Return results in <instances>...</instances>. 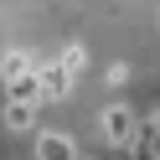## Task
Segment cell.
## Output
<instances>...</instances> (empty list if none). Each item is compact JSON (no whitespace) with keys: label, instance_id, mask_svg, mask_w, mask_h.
<instances>
[{"label":"cell","instance_id":"6","mask_svg":"<svg viewBox=\"0 0 160 160\" xmlns=\"http://www.w3.org/2000/svg\"><path fill=\"white\" fill-rule=\"evenodd\" d=\"M134 160H160V155H155V150H145V145H139V150H134Z\"/></svg>","mask_w":160,"mask_h":160},{"label":"cell","instance_id":"2","mask_svg":"<svg viewBox=\"0 0 160 160\" xmlns=\"http://www.w3.org/2000/svg\"><path fill=\"white\" fill-rule=\"evenodd\" d=\"M72 93V67L62 62V57H52V62H42V103H57V98Z\"/></svg>","mask_w":160,"mask_h":160},{"label":"cell","instance_id":"4","mask_svg":"<svg viewBox=\"0 0 160 160\" xmlns=\"http://www.w3.org/2000/svg\"><path fill=\"white\" fill-rule=\"evenodd\" d=\"M36 67H42V62H36L31 52H5V62H0V78H5V88H11V83H21V78H31Z\"/></svg>","mask_w":160,"mask_h":160},{"label":"cell","instance_id":"1","mask_svg":"<svg viewBox=\"0 0 160 160\" xmlns=\"http://www.w3.org/2000/svg\"><path fill=\"white\" fill-rule=\"evenodd\" d=\"M98 124H103V139L119 150V155H134V150L145 145V139H139V119H134V108L119 103V98L103 108V114H98Z\"/></svg>","mask_w":160,"mask_h":160},{"label":"cell","instance_id":"5","mask_svg":"<svg viewBox=\"0 0 160 160\" xmlns=\"http://www.w3.org/2000/svg\"><path fill=\"white\" fill-rule=\"evenodd\" d=\"M5 129H16V134H26V129H36V103H5Z\"/></svg>","mask_w":160,"mask_h":160},{"label":"cell","instance_id":"3","mask_svg":"<svg viewBox=\"0 0 160 160\" xmlns=\"http://www.w3.org/2000/svg\"><path fill=\"white\" fill-rule=\"evenodd\" d=\"M36 160H83V155H78V145H72L67 134L42 129V134H36Z\"/></svg>","mask_w":160,"mask_h":160}]
</instances>
